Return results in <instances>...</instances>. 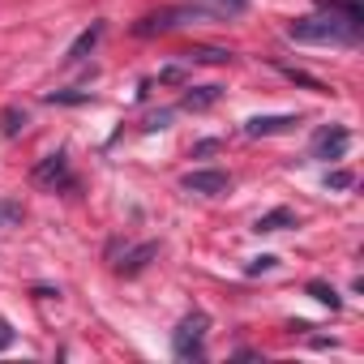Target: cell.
<instances>
[{
    "label": "cell",
    "instance_id": "24",
    "mask_svg": "<svg viewBox=\"0 0 364 364\" xmlns=\"http://www.w3.org/2000/svg\"><path fill=\"white\" fill-rule=\"evenodd\" d=\"M180 77H185V69H180V65H167V69L159 73V82H180Z\"/></svg>",
    "mask_w": 364,
    "mask_h": 364
},
{
    "label": "cell",
    "instance_id": "4",
    "mask_svg": "<svg viewBox=\"0 0 364 364\" xmlns=\"http://www.w3.org/2000/svg\"><path fill=\"white\" fill-rule=\"evenodd\" d=\"M347 146H351V129L347 124H326L317 137H313V159H343L347 154Z\"/></svg>",
    "mask_w": 364,
    "mask_h": 364
},
{
    "label": "cell",
    "instance_id": "10",
    "mask_svg": "<svg viewBox=\"0 0 364 364\" xmlns=\"http://www.w3.org/2000/svg\"><path fill=\"white\" fill-rule=\"evenodd\" d=\"M287 228H296V210H287V206H279V210H266V215L253 223V232H257V236H270V232H287Z\"/></svg>",
    "mask_w": 364,
    "mask_h": 364
},
{
    "label": "cell",
    "instance_id": "6",
    "mask_svg": "<svg viewBox=\"0 0 364 364\" xmlns=\"http://www.w3.org/2000/svg\"><path fill=\"white\" fill-rule=\"evenodd\" d=\"M185 18H193V9H163V14H150V18H141L137 26H133V35H141V39H150V35H163V31H176Z\"/></svg>",
    "mask_w": 364,
    "mask_h": 364
},
{
    "label": "cell",
    "instance_id": "19",
    "mask_svg": "<svg viewBox=\"0 0 364 364\" xmlns=\"http://www.w3.org/2000/svg\"><path fill=\"white\" fill-rule=\"evenodd\" d=\"M351 185H355V176H351L347 167H338V171L326 176V189H351Z\"/></svg>",
    "mask_w": 364,
    "mask_h": 364
},
{
    "label": "cell",
    "instance_id": "25",
    "mask_svg": "<svg viewBox=\"0 0 364 364\" xmlns=\"http://www.w3.org/2000/svg\"><path fill=\"white\" fill-rule=\"evenodd\" d=\"M219 5H223L228 14H245V9H249V0H219Z\"/></svg>",
    "mask_w": 364,
    "mask_h": 364
},
{
    "label": "cell",
    "instance_id": "1",
    "mask_svg": "<svg viewBox=\"0 0 364 364\" xmlns=\"http://www.w3.org/2000/svg\"><path fill=\"white\" fill-rule=\"evenodd\" d=\"M360 18L351 14H338V9H321V14H309V18H296L287 22V39L296 43H355L360 39Z\"/></svg>",
    "mask_w": 364,
    "mask_h": 364
},
{
    "label": "cell",
    "instance_id": "17",
    "mask_svg": "<svg viewBox=\"0 0 364 364\" xmlns=\"http://www.w3.org/2000/svg\"><path fill=\"white\" fill-rule=\"evenodd\" d=\"M95 95L90 90H52L48 95V103H90Z\"/></svg>",
    "mask_w": 364,
    "mask_h": 364
},
{
    "label": "cell",
    "instance_id": "8",
    "mask_svg": "<svg viewBox=\"0 0 364 364\" xmlns=\"http://www.w3.org/2000/svg\"><path fill=\"white\" fill-rule=\"evenodd\" d=\"M154 257H159V245H154V240H146V245L129 249V253H124V262H116V270H120L124 279H133V274H141Z\"/></svg>",
    "mask_w": 364,
    "mask_h": 364
},
{
    "label": "cell",
    "instance_id": "3",
    "mask_svg": "<svg viewBox=\"0 0 364 364\" xmlns=\"http://www.w3.org/2000/svg\"><path fill=\"white\" fill-rule=\"evenodd\" d=\"M31 180H35L39 189H60V185H73V176H69V154H65V150H56V154L39 159V163H35V171H31Z\"/></svg>",
    "mask_w": 364,
    "mask_h": 364
},
{
    "label": "cell",
    "instance_id": "2",
    "mask_svg": "<svg viewBox=\"0 0 364 364\" xmlns=\"http://www.w3.org/2000/svg\"><path fill=\"white\" fill-rule=\"evenodd\" d=\"M206 334H210V317L206 313H189L171 334V351L176 360H202L206 355Z\"/></svg>",
    "mask_w": 364,
    "mask_h": 364
},
{
    "label": "cell",
    "instance_id": "7",
    "mask_svg": "<svg viewBox=\"0 0 364 364\" xmlns=\"http://www.w3.org/2000/svg\"><path fill=\"white\" fill-rule=\"evenodd\" d=\"M300 124V116H253L245 120V137H274V133H291Z\"/></svg>",
    "mask_w": 364,
    "mask_h": 364
},
{
    "label": "cell",
    "instance_id": "20",
    "mask_svg": "<svg viewBox=\"0 0 364 364\" xmlns=\"http://www.w3.org/2000/svg\"><path fill=\"white\" fill-rule=\"evenodd\" d=\"M279 266V257H270V253H262V257H253L249 266H245V274H266V270H274Z\"/></svg>",
    "mask_w": 364,
    "mask_h": 364
},
{
    "label": "cell",
    "instance_id": "12",
    "mask_svg": "<svg viewBox=\"0 0 364 364\" xmlns=\"http://www.w3.org/2000/svg\"><path fill=\"white\" fill-rule=\"evenodd\" d=\"M189 65H228L232 60V52L228 48H189V52H180Z\"/></svg>",
    "mask_w": 364,
    "mask_h": 364
},
{
    "label": "cell",
    "instance_id": "23",
    "mask_svg": "<svg viewBox=\"0 0 364 364\" xmlns=\"http://www.w3.org/2000/svg\"><path fill=\"white\" fill-rule=\"evenodd\" d=\"M219 146H223V141H219V137H206V141H198V146H193V154H198V159H202V154H215V150H219Z\"/></svg>",
    "mask_w": 364,
    "mask_h": 364
},
{
    "label": "cell",
    "instance_id": "18",
    "mask_svg": "<svg viewBox=\"0 0 364 364\" xmlns=\"http://www.w3.org/2000/svg\"><path fill=\"white\" fill-rule=\"evenodd\" d=\"M22 223V202H0V228Z\"/></svg>",
    "mask_w": 364,
    "mask_h": 364
},
{
    "label": "cell",
    "instance_id": "11",
    "mask_svg": "<svg viewBox=\"0 0 364 364\" xmlns=\"http://www.w3.org/2000/svg\"><path fill=\"white\" fill-rule=\"evenodd\" d=\"M223 99V86H193L185 99H180V107L185 112H206V107H215Z\"/></svg>",
    "mask_w": 364,
    "mask_h": 364
},
{
    "label": "cell",
    "instance_id": "21",
    "mask_svg": "<svg viewBox=\"0 0 364 364\" xmlns=\"http://www.w3.org/2000/svg\"><path fill=\"white\" fill-rule=\"evenodd\" d=\"M167 120H171V107H163V112H154V116H150V120H146L141 129H146V133H154V129H167Z\"/></svg>",
    "mask_w": 364,
    "mask_h": 364
},
{
    "label": "cell",
    "instance_id": "5",
    "mask_svg": "<svg viewBox=\"0 0 364 364\" xmlns=\"http://www.w3.org/2000/svg\"><path fill=\"white\" fill-rule=\"evenodd\" d=\"M189 193H206V198H219V193H228L232 189V176L228 171H219V167H202V171H189L185 180H180Z\"/></svg>",
    "mask_w": 364,
    "mask_h": 364
},
{
    "label": "cell",
    "instance_id": "15",
    "mask_svg": "<svg viewBox=\"0 0 364 364\" xmlns=\"http://www.w3.org/2000/svg\"><path fill=\"white\" fill-rule=\"evenodd\" d=\"M283 77H287V82H296V86H304V90H313V95H330V86H326V82H317V77H309L304 69H283Z\"/></svg>",
    "mask_w": 364,
    "mask_h": 364
},
{
    "label": "cell",
    "instance_id": "14",
    "mask_svg": "<svg viewBox=\"0 0 364 364\" xmlns=\"http://www.w3.org/2000/svg\"><path fill=\"white\" fill-rule=\"evenodd\" d=\"M26 129V112L22 107H5V112H0V133H5V137H18Z\"/></svg>",
    "mask_w": 364,
    "mask_h": 364
},
{
    "label": "cell",
    "instance_id": "9",
    "mask_svg": "<svg viewBox=\"0 0 364 364\" xmlns=\"http://www.w3.org/2000/svg\"><path fill=\"white\" fill-rule=\"evenodd\" d=\"M103 39V22H90L73 43H69V52H65V65H77V60H86L90 52H95V43Z\"/></svg>",
    "mask_w": 364,
    "mask_h": 364
},
{
    "label": "cell",
    "instance_id": "16",
    "mask_svg": "<svg viewBox=\"0 0 364 364\" xmlns=\"http://www.w3.org/2000/svg\"><path fill=\"white\" fill-rule=\"evenodd\" d=\"M321 9H338V14H351V18H360L364 22V9H360V0H317Z\"/></svg>",
    "mask_w": 364,
    "mask_h": 364
},
{
    "label": "cell",
    "instance_id": "22",
    "mask_svg": "<svg viewBox=\"0 0 364 364\" xmlns=\"http://www.w3.org/2000/svg\"><path fill=\"white\" fill-rule=\"evenodd\" d=\"M14 338H18V334H14V326L0 317V351H9V347H14Z\"/></svg>",
    "mask_w": 364,
    "mask_h": 364
},
{
    "label": "cell",
    "instance_id": "13",
    "mask_svg": "<svg viewBox=\"0 0 364 364\" xmlns=\"http://www.w3.org/2000/svg\"><path fill=\"white\" fill-rule=\"evenodd\" d=\"M304 291H309V296H313L317 304H326V309H334V313L343 309V296H338V291H334L330 283H321V279H313V283H309Z\"/></svg>",
    "mask_w": 364,
    "mask_h": 364
}]
</instances>
